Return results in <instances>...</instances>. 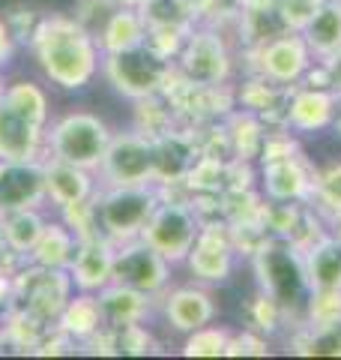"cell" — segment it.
Segmentation results:
<instances>
[{
  "instance_id": "cell-34",
  "label": "cell",
  "mask_w": 341,
  "mask_h": 360,
  "mask_svg": "<svg viewBox=\"0 0 341 360\" xmlns=\"http://www.w3.org/2000/svg\"><path fill=\"white\" fill-rule=\"evenodd\" d=\"M309 205L321 210V217L326 222L333 217H341V165H329L323 172H314Z\"/></svg>"
},
{
  "instance_id": "cell-39",
  "label": "cell",
  "mask_w": 341,
  "mask_h": 360,
  "mask_svg": "<svg viewBox=\"0 0 341 360\" xmlns=\"http://www.w3.org/2000/svg\"><path fill=\"white\" fill-rule=\"evenodd\" d=\"M111 330H114L117 354H153L159 348L144 324H120V328H111Z\"/></svg>"
},
{
  "instance_id": "cell-19",
  "label": "cell",
  "mask_w": 341,
  "mask_h": 360,
  "mask_svg": "<svg viewBox=\"0 0 341 360\" xmlns=\"http://www.w3.org/2000/svg\"><path fill=\"white\" fill-rule=\"evenodd\" d=\"M42 172H45V201L54 205L57 210L66 207V205H75V201L93 198L96 189H99L96 172L81 168V165L60 162V160L45 156V160H42Z\"/></svg>"
},
{
  "instance_id": "cell-43",
  "label": "cell",
  "mask_w": 341,
  "mask_h": 360,
  "mask_svg": "<svg viewBox=\"0 0 341 360\" xmlns=\"http://www.w3.org/2000/svg\"><path fill=\"white\" fill-rule=\"evenodd\" d=\"M4 21L9 25V30H13L15 42H25V45H30V37H33V33H36V25H39V15L33 13V9L15 6V9H9Z\"/></svg>"
},
{
  "instance_id": "cell-20",
  "label": "cell",
  "mask_w": 341,
  "mask_h": 360,
  "mask_svg": "<svg viewBox=\"0 0 341 360\" xmlns=\"http://www.w3.org/2000/svg\"><path fill=\"white\" fill-rule=\"evenodd\" d=\"M45 172L42 162H4L0 160V210L42 207Z\"/></svg>"
},
{
  "instance_id": "cell-29",
  "label": "cell",
  "mask_w": 341,
  "mask_h": 360,
  "mask_svg": "<svg viewBox=\"0 0 341 360\" xmlns=\"http://www.w3.org/2000/svg\"><path fill=\"white\" fill-rule=\"evenodd\" d=\"M45 219L39 207H15V210H0V231L9 250H15L18 255H30V250L36 246L39 234L45 229Z\"/></svg>"
},
{
  "instance_id": "cell-47",
  "label": "cell",
  "mask_w": 341,
  "mask_h": 360,
  "mask_svg": "<svg viewBox=\"0 0 341 360\" xmlns=\"http://www.w3.org/2000/svg\"><path fill=\"white\" fill-rule=\"evenodd\" d=\"M13 303V276L0 270V312Z\"/></svg>"
},
{
  "instance_id": "cell-38",
  "label": "cell",
  "mask_w": 341,
  "mask_h": 360,
  "mask_svg": "<svg viewBox=\"0 0 341 360\" xmlns=\"http://www.w3.org/2000/svg\"><path fill=\"white\" fill-rule=\"evenodd\" d=\"M248 319H252L255 330L276 333V330L284 328V321L290 319V312L284 309L279 300H272L269 295H264V291H258V297L252 300V307H248Z\"/></svg>"
},
{
  "instance_id": "cell-12",
  "label": "cell",
  "mask_w": 341,
  "mask_h": 360,
  "mask_svg": "<svg viewBox=\"0 0 341 360\" xmlns=\"http://www.w3.org/2000/svg\"><path fill=\"white\" fill-rule=\"evenodd\" d=\"M170 262H165L153 246H147L141 238L120 243L117 258H114V283L138 288L150 297H162L170 285Z\"/></svg>"
},
{
  "instance_id": "cell-22",
  "label": "cell",
  "mask_w": 341,
  "mask_h": 360,
  "mask_svg": "<svg viewBox=\"0 0 341 360\" xmlns=\"http://www.w3.org/2000/svg\"><path fill=\"white\" fill-rule=\"evenodd\" d=\"M57 328H60L66 336H72L81 348L90 336H96L102 328H105V315H102V303L99 295H90V291H75V295L66 300L63 312L57 315Z\"/></svg>"
},
{
  "instance_id": "cell-4",
  "label": "cell",
  "mask_w": 341,
  "mask_h": 360,
  "mask_svg": "<svg viewBox=\"0 0 341 360\" xmlns=\"http://www.w3.org/2000/svg\"><path fill=\"white\" fill-rule=\"evenodd\" d=\"M48 139V156L60 162H72L96 172L105 160V150L114 139L105 120H99L90 111H72L63 115L60 120L51 123V129L45 132Z\"/></svg>"
},
{
  "instance_id": "cell-41",
  "label": "cell",
  "mask_w": 341,
  "mask_h": 360,
  "mask_svg": "<svg viewBox=\"0 0 341 360\" xmlns=\"http://www.w3.org/2000/svg\"><path fill=\"white\" fill-rule=\"evenodd\" d=\"M117 6H120L117 0H78L75 9H72V18L96 37V33L105 27V21L114 15Z\"/></svg>"
},
{
  "instance_id": "cell-14",
  "label": "cell",
  "mask_w": 341,
  "mask_h": 360,
  "mask_svg": "<svg viewBox=\"0 0 341 360\" xmlns=\"http://www.w3.org/2000/svg\"><path fill=\"white\" fill-rule=\"evenodd\" d=\"M45 132L48 127H36L0 103V160L4 162H42L48 156Z\"/></svg>"
},
{
  "instance_id": "cell-53",
  "label": "cell",
  "mask_w": 341,
  "mask_h": 360,
  "mask_svg": "<svg viewBox=\"0 0 341 360\" xmlns=\"http://www.w3.org/2000/svg\"><path fill=\"white\" fill-rule=\"evenodd\" d=\"M4 87H6V84H4V78H0V96H4Z\"/></svg>"
},
{
  "instance_id": "cell-52",
  "label": "cell",
  "mask_w": 341,
  "mask_h": 360,
  "mask_svg": "<svg viewBox=\"0 0 341 360\" xmlns=\"http://www.w3.org/2000/svg\"><path fill=\"white\" fill-rule=\"evenodd\" d=\"M6 348V340H4V324H0V352Z\"/></svg>"
},
{
  "instance_id": "cell-7",
  "label": "cell",
  "mask_w": 341,
  "mask_h": 360,
  "mask_svg": "<svg viewBox=\"0 0 341 360\" xmlns=\"http://www.w3.org/2000/svg\"><path fill=\"white\" fill-rule=\"evenodd\" d=\"M243 54L248 58V75H260L279 87L300 84L317 63L312 49L302 39V33L293 30H284L281 37L264 45H255V49H243Z\"/></svg>"
},
{
  "instance_id": "cell-17",
  "label": "cell",
  "mask_w": 341,
  "mask_h": 360,
  "mask_svg": "<svg viewBox=\"0 0 341 360\" xmlns=\"http://www.w3.org/2000/svg\"><path fill=\"white\" fill-rule=\"evenodd\" d=\"M198 141L192 127H174L170 132L153 139V168H156V186L186 180L192 165L198 162Z\"/></svg>"
},
{
  "instance_id": "cell-51",
  "label": "cell",
  "mask_w": 341,
  "mask_h": 360,
  "mask_svg": "<svg viewBox=\"0 0 341 360\" xmlns=\"http://www.w3.org/2000/svg\"><path fill=\"white\" fill-rule=\"evenodd\" d=\"M117 4H120V6H135V9H138L144 0H117Z\"/></svg>"
},
{
  "instance_id": "cell-35",
  "label": "cell",
  "mask_w": 341,
  "mask_h": 360,
  "mask_svg": "<svg viewBox=\"0 0 341 360\" xmlns=\"http://www.w3.org/2000/svg\"><path fill=\"white\" fill-rule=\"evenodd\" d=\"M227 340H231V330L210 321V324H203V328L186 333L183 354L186 357H225Z\"/></svg>"
},
{
  "instance_id": "cell-21",
  "label": "cell",
  "mask_w": 341,
  "mask_h": 360,
  "mask_svg": "<svg viewBox=\"0 0 341 360\" xmlns=\"http://www.w3.org/2000/svg\"><path fill=\"white\" fill-rule=\"evenodd\" d=\"M99 303H102L105 324L120 328V324H144L156 307V297L144 295L138 288L123 285V283H111L108 288L99 291Z\"/></svg>"
},
{
  "instance_id": "cell-42",
  "label": "cell",
  "mask_w": 341,
  "mask_h": 360,
  "mask_svg": "<svg viewBox=\"0 0 341 360\" xmlns=\"http://www.w3.org/2000/svg\"><path fill=\"white\" fill-rule=\"evenodd\" d=\"M267 354H269L267 336L255 328H248L243 333H231L227 352H225V357H267Z\"/></svg>"
},
{
  "instance_id": "cell-49",
  "label": "cell",
  "mask_w": 341,
  "mask_h": 360,
  "mask_svg": "<svg viewBox=\"0 0 341 360\" xmlns=\"http://www.w3.org/2000/svg\"><path fill=\"white\" fill-rule=\"evenodd\" d=\"M329 234H335V238L341 240V217H333V219H329Z\"/></svg>"
},
{
  "instance_id": "cell-6",
  "label": "cell",
  "mask_w": 341,
  "mask_h": 360,
  "mask_svg": "<svg viewBox=\"0 0 341 360\" xmlns=\"http://www.w3.org/2000/svg\"><path fill=\"white\" fill-rule=\"evenodd\" d=\"M174 70L195 84H207V87L227 84V78L234 75L231 42H227V37L219 27L201 21L186 37L183 49H180L174 60Z\"/></svg>"
},
{
  "instance_id": "cell-27",
  "label": "cell",
  "mask_w": 341,
  "mask_h": 360,
  "mask_svg": "<svg viewBox=\"0 0 341 360\" xmlns=\"http://www.w3.org/2000/svg\"><path fill=\"white\" fill-rule=\"evenodd\" d=\"M222 123H225L227 141H231L234 160L252 162L255 156H260V148H264V135H267V123L260 120L258 115H252V111H246V108H236Z\"/></svg>"
},
{
  "instance_id": "cell-54",
  "label": "cell",
  "mask_w": 341,
  "mask_h": 360,
  "mask_svg": "<svg viewBox=\"0 0 341 360\" xmlns=\"http://www.w3.org/2000/svg\"><path fill=\"white\" fill-rule=\"evenodd\" d=\"M338 4H341V0H338Z\"/></svg>"
},
{
  "instance_id": "cell-26",
  "label": "cell",
  "mask_w": 341,
  "mask_h": 360,
  "mask_svg": "<svg viewBox=\"0 0 341 360\" xmlns=\"http://www.w3.org/2000/svg\"><path fill=\"white\" fill-rule=\"evenodd\" d=\"M75 250H78V238L66 229L63 222H45L36 246H33L30 255H27V262L42 264V267L69 270L72 258H75Z\"/></svg>"
},
{
  "instance_id": "cell-8",
  "label": "cell",
  "mask_w": 341,
  "mask_h": 360,
  "mask_svg": "<svg viewBox=\"0 0 341 360\" xmlns=\"http://www.w3.org/2000/svg\"><path fill=\"white\" fill-rule=\"evenodd\" d=\"M72 295H75V285H72L69 270L42 267V264L27 262L13 276V303L48 324L57 321V315L63 312L66 300Z\"/></svg>"
},
{
  "instance_id": "cell-25",
  "label": "cell",
  "mask_w": 341,
  "mask_h": 360,
  "mask_svg": "<svg viewBox=\"0 0 341 360\" xmlns=\"http://www.w3.org/2000/svg\"><path fill=\"white\" fill-rule=\"evenodd\" d=\"M290 354L300 357H341V319L326 324L300 321L288 340Z\"/></svg>"
},
{
  "instance_id": "cell-36",
  "label": "cell",
  "mask_w": 341,
  "mask_h": 360,
  "mask_svg": "<svg viewBox=\"0 0 341 360\" xmlns=\"http://www.w3.org/2000/svg\"><path fill=\"white\" fill-rule=\"evenodd\" d=\"M60 222L75 234L78 240H87V238H96V234H102L99 217H96V195L60 207Z\"/></svg>"
},
{
  "instance_id": "cell-5",
  "label": "cell",
  "mask_w": 341,
  "mask_h": 360,
  "mask_svg": "<svg viewBox=\"0 0 341 360\" xmlns=\"http://www.w3.org/2000/svg\"><path fill=\"white\" fill-rule=\"evenodd\" d=\"M170 70H174V63L159 58L147 42L129 51L102 54V66H99V72L105 75V82L111 84L114 94L126 96L132 103L162 94Z\"/></svg>"
},
{
  "instance_id": "cell-45",
  "label": "cell",
  "mask_w": 341,
  "mask_h": 360,
  "mask_svg": "<svg viewBox=\"0 0 341 360\" xmlns=\"http://www.w3.org/2000/svg\"><path fill=\"white\" fill-rule=\"evenodd\" d=\"M189 9L195 13L198 21H213L215 15H222V13H231V9H240V6H231L227 9L222 0H186Z\"/></svg>"
},
{
  "instance_id": "cell-13",
  "label": "cell",
  "mask_w": 341,
  "mask_h": 360,
  "mask_svg": "<svg viewBox=\"0 0 341 360\" xmlns=\"http://www.w3.org/2000/svg\"><path fill=\"white\" fill-rule=\"evenodd\" d=\"M338 96L323 84L300 82L290 87L288 105H284V127L293 132H321L335 120Z\"/></svg>"
},
{
  "instance_id": "cell-23",
  "label": "cell",
  "mask_w": 341,
  "mask_h": 360,
  "mask_svg": "<svg viewBox=\"0 0 341 360\" xmlns=\"http://www.w3.org/2000/svg\"><path fill=\"white\" fill-rule=\"evenodd\" d=\"M99 51L102 54H117V51H129L138 49V45L147 42V25L141 9L135 6H117L114 15L105 21V27L96 33Z\"/></svg>"
},
{
  "instance_id": "cell-33",
  "label": "cell",
  "mask_w": 341,
  "mask_h": 360,
  "mask_svg": "<svg viewBox=\"0 0 341 360\" xmlns=\"http://www.w3.org/2000/svg\"><path fill=\"white\" fill-rule=\"evenodd\" d=\"M135 132H141L144 139H159V135H165L170 132L174 127H180L177 117H174V111H170L168 105V99L162 94H156V96H147V99H138L135 103Z\"/></svg>"
},
{
  "instance_id": "cell-50",
  "label": "cell",
  "mask_w": 341,
  "mask_h": 360,
  "mask_svg": "<svg viewBox=\"0 0 341 360\" xmlns=\"http://www.w3.org/2000/svg\"><path fill=\"white\" fill-rule=\"evenodd\" d=\"M333 129L341 135V96H338V108H335V120H333Z\"/></svg>"
},
{
  "instance_id": "cell-46",
  "label": "cell",
  "mask_w": 341,
  "mask_h": 360,
  "mask_svg": "<svg viewBox=\"0 0 341 360\" xmlns=\"http://www.w3.org/2000/svg\"><path fill=\"white\" fill-rule=\"evenodd\" d=\"M15 37H13V30H9V25L4 18H0V66H6L9 60H13V54H15Z\"/></svg>"
},
{
  "instance_id": "cell-24",
  "label": "cell",
  "mask_w": 341,
  "mask_h": 360,
  "mask_svg": "<svg viewBox=\"0 0 341 360\" xmlns=\"http://www.w3.org/2000/svg\"><path fill=\"white\" fill-rule=\"evenodd\" d=\"M305 255V276L309 288H341V240L335 234H326L314 246L302 252Z\"/></svg>"
},
{
  "instance_id": "cell-48",
  "label": "cell",
  "mask_w": 341,
  "mask_h": 360,
  "mask_svg": "<svg viewBox=\"0 0 341 360\" xmlns=\"http://www.w3.org/2000/svg\"><path fill=\"white\" fill-rule=\"evenodd\" d=\"M240 9H267V6H276V0H236Z\"/></svg>"
},
{
  "instance_id": "cell-40",
  "label": "cell",
  "mask_w": 341,
  "mask_h": 360,
  "mask_svg": "<svg viewBox=\"0 0 341 360\" xmlns=\"http://www.w3.org/2000/svg\"><path fill=\"white\" fill-rule=\"evenodd\" d=\"M326 0H276V13L281 18L284 30H293V33H302L305 25L317 15Z\"/></svg>"
},
{
  "instance_id": "cell-2",
  "label": "cell",
  "mask_w": 341,
  "mask_h": 360,
  "mask_svg": "<svg viewBox=\"0 0 341 360\" xmlns=\"http://www.w3.org/2000/svg\"><path fill=\"white\" fill-rule=\"evenodd\" d=\"M252 270L258 288L279 300L290 315L305 307L309 297V276H305V255L284 238H267L252 255Z\"/></svg>"
},
{
  "instance_id": "cell-11",
  "label": "cell",
  "mask_w": 341,
  "mask_h": 360,
  "mask_svg": "<svg viewBox=\"0 0 341 360\" xmlns=\"http://www.w3.org/2000/svg\"><path fill=\"white\" fill-rule=\"evenodd\" d=\"M186 264H189V274L203 285L227 283V276L234 274V264H236V250L225 219L201 222L198 240L189 250Z\"/></svg>"
},
{
  "instance_id": "cell-28",
  "label": "cell",
  "mask_w": 341,
  "mask_h": 360,
  "mask_svg": "<svg viewBox=\"0 0 341 360\" xmlns=\"http://www.w3.org/2000/svg\"><path fill=\"white\" fill-rule=\"evenodd\" d=\"M0 324H4L6 348H13L18 354H33V348L42 342V336L51 328L48 321L36 319L33 312L15 307V303H9V307L0 312Z\"/></svg>"
},
{
  "instance_id": "cell-3",
  "label": "cell",
  "mask_w": 341,
  "mask_h": 360,
  "mask_svg": "<svg viewBox=\"0 0 341 360\" xmlns=\"http://www.w3.org/2000/svg\"><path fill=\"white\" fill-rule=\"evenodd\" d=\"M159 186H99L96 189V217L99 229L114 243L138 240L144 225L150 222L153 210L159 207Z\"/></svg>"
},
{
  "instance_id": "cell-30",
  "label": "cell",
  "mask_w": 341,
  "mask_h": 360,
  "mask_svg": "<svg viewBox=\"0 0 341 360\" xmlns=\"http://www.w3.org/2000/svg\"><path fill=\"white\" fill-rule=\"evenodd\" d=\"M302 39L312 49L314 60H323L341 49V4L338 0H326L317 9V15L302 30Z\"/></svg>"
},
{
  "instance_id": "cell-16",
  "label": "cell",
  "mask_w": 341,
  "mask_h": 360,
  "mask_svg": "<svg viewBox=\"0 0 341 360\" xmlns=\"http://www.w3.org/2000/svg\"><path fill=\"white\" fill-rule=\"evenodd\" d=\"M162 315L168 321L170 330L177 333H192L203 328V324L215 321V300L207 288L201 285H180V288H168L162 297Z\"/></svg>"
},
{
  "instance_id": "cell-10",
  "label": "cell",
  "mask_w": 341,
  "mask_h": 360,
  "mask_svg": "<svg viewBox=\"0 0 341 360\" xmlns=\"http://www.w3.org/2000/svg\"><path fill=\"white\" fill-rule=\"evenodd\" d=\"M99 186H147L156 184L153 168V141L141 132H120L114 135L105 160L96 168Z\"/></svg>"
},
{
  "instance_id": "cell-15",
  "label": "cell",
  "mask_w": 341,
  "mask_h": 360,
  "mask_svg": "<svg viewBox=\"0 0 341 360\" xmlns=\"http://www.w3.org/2000/svg\"><path fill=\"white\" fill-rule=\"evenodd\" d=\"M114 258H117V243L108 240L105 234L78 240L75 258L69 264V276L75 291H90L99 295L102 288L114 283Z\"/></svg>"
},
{
  "instance_id": "cell-18",
  "label": "cell",
  "mask_w": 341,
  "mask_h": 360,
  "mask_svg": "<svg viewBox=\"0 0 341 360\" xmlns=\"http://www.w3.org/2000/svg\"><path fill=\"white\" fill-rule=\"evenodd\" d=\"M264 177V198L269 201H309L314 186V168L302 153L288 156V160L264 162L260 165Z\"/></svg>"
},
{
  "instance_id": "cell-9",
  "label": "cell",
  "mask_w": 341,
  "mask_h": 360,
  "mask_svg": "<svg viewBox=\"0 0 341 360\" xmlns=\"http://www.w3.org/2000/svg\"><path fill=\"white\" fill-rule=\"evenodd\" d=\"M198 231H201V219L189 201L162 198L159 207L153 210L150 222L144 225L141 240L147 246H153L165 262L180 264V262H186L189 250L195 246Z\"/></svg>"
},
{
  "instance_id": "cell-32",
  "label": "cell",
  "mask_w": 341,
  "mask_h": 360,
  "mask_svg": "<svg viewBox=\"0 0 341 360\" xmlns=\"http://www.w3.org/2000/svg\"><path fill=\"white\" fill-rule=\"evenodd\" d=\"M0 103L18 111L21 117H27L30 123H36V127H48V96H45V90L39 84H33V82L6 84Z\"/></svg>"
},
{
  "instance_id": "cell-37",
  "label": "cell",
  "mask_w": 341,
  "mask_h": 360,
  "mask_svg": "<svg viewBox=\"0 0 341 360\" xmlns=\"http://www.w3.org/2000/svg\"><path fill=\"white\" fill-rule=\"evenodd\" d=\"M341 319V288H314L305 297L302 321L305 324H326Z\"/></svg>"
},
{
  "instance_id": "cell-44",
  "label": "cell",
  "mask_w": 341,
  "mask_h": 360,
  "mask_svg": "<svg viewBox=\"0 0 341 360\" xmlns=\"http://www.w3.org/2000/svg\"><path fill=\"white\" fill-rule=\"evenodd\" d=\"M317 63H321V70H323V75H326V87L333 90L335 96H341V49L333 51L329 58L317 60Z\"/></svg>"
},
{
  "instance_id": "cell-31",
  "label": "cell",
  "mask_w": 341,
  "mask_h": 360,
  "mask_svg": "<svg viewBox=\"0 0 341 360\" xmlns=\"http://www.w3.org/2000/svg\"><path fill=\"white\" fill-rule=\"evenodd\" d=\"M138 9L144 15L147 30H183V33H189V30H195V25H201L186 0H144Z\"/></svg>"
},
{
  "instance_id": "cell-1",
  "label": "cell",
  "mask_w": 341,
  "mask_h": 360,
  "mask_svg": "<svg viewBox=\"0 0 341 360\" xmlns=\"http://www.w3.org/2000/svg\"><path fill=\"white\" fill-rule=\"evenodd\" d=\"M30 51L42 75L60 90H84L99 75L102 51L96 37L72 15H45L30 37Z\"/></svg>"
}]
</instances>
